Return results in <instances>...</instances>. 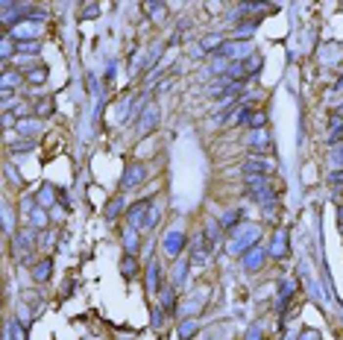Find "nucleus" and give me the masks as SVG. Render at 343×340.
Wrapping results in <instances>:
<instances>
[{"label":"nucleus","instance_id":"f257e3e1","mask_svg":"<svg viewBox=\"0 0 343 340\" xmlns=\"http://www.w3.org/2000/svg\"><path fill=\"white\" fill-rule=\"evenodd\" d=\"M258 238H261V226H255V223H241V226L232 232L226 249H229L232 255H247L252 247H258Z\"/></svg>","mask_w":343,"mask_h":340},{"label":"nucleus","instance_id":"f03ea898","mask_svg":"<svg viewBox=\"0 0 343 340\" xmlns=\"http://www.w3.org/2000/svg\"><path fill=\"white\" fill-rule=\"evenodd\" d=\"M247 194L255 197V203H264V205L276 200V191L267 188V179H264V176H250V179H247Z\"/></svg>","mask_w":343,"mask_h":340},{"label":"nucleus","instance_id":"7ed1b4c3","mask_svg":"<svg viewBox=\"0 0 343 340\" xmlns=\"http://www.w3.org/2000/svg\"><path fill=\"white\" fill-rule=\"evenodd\" d=\"M150 203H153V200H141L138 205H132V208L126 211V226H132V229H144V220H147Z\"/></svg>","mask_w":343,"mask_h":340},{"label":"nucleus","instance_id":"20e7f679","mask_svg":"<svg viewBox=\"0 0 343 340\" xmlns=\"http://www.w3.org/2000/svg\"><path fill=\"white\" fill-rule=\"evenodd\" d=\"M144 179H147V167H144V164H129V167H126V173H123V179H120V188H123V191H129V188L141 185Z\"/></svg>","mask_w":343,"mask_h":340},{"label":"nucleus","instance_id":"39448f33","mask_svg":"<svg viewBox=\"0 0 343 340\" xmlns=\"http://www.w3.org/2000/svg\"><path fill=\"white\" fill-rule=\"evenodd\" d=\"M185 247H188V241H185L182 232H170V235H164V252H167L170 258H179Z\"/></svg>","mask_w":343,"mask_h":340},{"label":"nucleus","instance_id":"423d86ee","mask_svg":"<svg viewBox=\"0 0 343 340\" xmlns=\"http://www.w3.org/2000/svg\"><path fill=\"white\" fill-rule=\"evenodd\" d=\"M38 32H41V23H35V21H23V23H18V26L12 29V38H18V41H35Z\"/></svg>","mask_w":343,"mask_h":340},{"label":"nucleus","instance_id":"0eeeda50","mask_svg":"<svg viewBox=\"0 0 343 340\" xmlns=\"http://www.w3.org/2000/svg\"><path fill=\"white\" fill-rule=\"evenodd\" d=\"M267 255H270V249H264V247H252L247 255H244V267L252 273V270H261V264L267 261Z\"/></svg>","mask_w":343,"mask_h":340},{"label":"nucleus","instance_id":"6e6552de","mask_svg":"<svg viewBox=\"0 0 343 340\" xmlns=\"http://www.w3.org/2000/svg\"><path fill=\"white\" fill-rule=\"evenodd\" d=\"M291 247H288V229H279L273 235V244H270V255L273 258H288Z\"/></svg>","mask_w":343,"mask_h":340},{"label":"nucleus","instance_id":"1a4fd4ad","mask_svg":"<svg viewBox=\"0 0 343 340\" xmlns=\"http://www.w3.org/2000/svg\"><path fill=\"white\" fill-rule=\"evenodd\" d=\"M208 249H211V241L206 238V232L197 235V241H194V247H191V261H194V264H203L206 255H208Z\"/></svg>","mask_w":343,"mask_h":340},{"label":"nucleus","instance_id":"9d476101","mask_svg":"<svg viewBox=\"0 0 343 340\" xmlns=\"http://www.w3.org/2000/svg\"><path fill=\"white\" fill-rule=\"evenodd\" d=\"M156 114H159V112H156V106L150 103V106L144 109V114H141V120H138V132H141V135H147V132H153V126H156Z\"/></svg>","mask_w":343,"mask_h":340},{"label":"nucleus","instance_id":"9b49d317","mask_svg":"<svg viewBox=\"0 0 343 340\" xmlns=\"http://www.w3.org/2000/svg\"><path fill=\"white\" fill-rule=\"evenodd\" d=\"M273 170V164L270 161H261V159H247L244 161V173H255V176H264V173H270Z\"/></svg>","mask_w":343,"mask_h":340},{"label":"nucleus","instance_id":"f8f14e48","mask_svg":"<svg viewBox=\"0 0 343 340\" xmlns=\"http://www.w3.org/2000/svg\"><path fill=\"white\" fill-rule=\"evenodd\" d=\"M56 203V188L53 185H41L38 188V197H35V205L38 208H50Z\"/></svg>","mask_w":343,"mask_h":340},{"label":"nucleus","instance_id":"ddd939ff","mask_svg":"<svg viewBox=\"0 0 343 340\" xmlns=\"http://www.w3.org/2000/svg\"><path fill=\"white\" fill-rule=\"evenodd\" d=\"M147 291L150 294H159L161 291V273H159V264L156 261H150V267H147Z\"/></svg>","mask_w":343,"mask_h":340},{"label":"nucleus","instance_id":"4468645a","mask_svg":"<svg viewBox=\"0 0 343 340\" xmlns=\"http://www.w3.org/2000/svg\"><path fill=\"white\" fill-rule=\"evenodd\" d=\"M26 76H21V73H15V70H3V76H0V88H3V94H9L15 85H21Z\"/></svg>","mask_w":343,"mask_h":340},{"label":"nucleus","instance_id":"2eb2a0df","mask_svg":"<svg viewBox=\"0 0 343 340\" xmlns=\"http://www.w3.org/2000/svg\"><path fill=\"white\" fill-rule=\"evenodd\" d=\"M185 276H188V261L176 258V264H173V276H170V285H173V288H182V285H185Z\"/></svg>","mask_w":343,"mask_h":340},{"label":"nucleus","instance_id":"dca6fc26","mask_svg":"<svg viewBox=\"0 0 343 340\" xmlns=\"http://www.w3.org/2000/svg\"><path fill=\"white\" fill-rule=\"evenodd\" d=\"M123 247H126V255L138 252V229H132V226L123 229Z\"/></svg>","mask_w":343,"mask_h":340},{"label":"nucleus","instance_id":"f3484780","mask_svg":"<svg viewBox=\"0 0 343 340\" xmlns=\"http://www.w3.org/2000/svg\"><path fill=\"white\" fill-rule=\"evenodd\" d=\"M50 273H53V261H50V258H44V261H38V264L32 267V279H35V282H47Z\"/></svg>","mask_w":343,"mask_h":340},{"label":"nucleus","instance_id":"a211bd4d","mask_svg":"<svg viewBox=\"0 0 343 340\" xmlns=\"http://www.w3.org/2000/svg\"><path fill=\"white\" fill-rule=\"evenodd\" d=\"M32 114H35L38 120H41V117H50V114H53V97H41V100L35 103Z\"/></svg>","mask_w":343,"mask_h":340},{"label":"nucleus","instance_id":"6ab92c4d","mask_svg":"<svg viewBox=\"0 0 343 340\" xmlns=\"http://www.w3.org/2000/svg\"><path fill=\"white\" fill-rule=\"evenodd\" d=\"M38 126H41V120H38V117H32V120H26V117H23V120H18V123H15L18 135H35V132H38Z\"/></svg>","mask_w":343,"mask_h":340},{"label":"nucleus","instance_id":"aec40b11","mask_svg":"<svg viewBox=\"0 0 343 340\" xmlns=\"http://www.w3.org/2000/svg\"><path fill=\"white\" fill-rule=\"evenodd\" d=\"M238 220H241V211H238V208H229V211L220 217V229H223V232H229V229L235 232V229H238V226H235Z\"/></svg>","mask_w":343,"mask_h":340},{"label":"nucleus","instance_id":"412c9836","mask_svg":"<svg viewBox=\"0 0 343 340\" xmlns=\"http://www.w3.org/2000/svg\"><path fill=\"white\" fill-rule=\"evenodd\" d=\"M294 291H297V288H294V282H285V285H282V294H279V302H276V308H279L282 314H285L288 302L294 299Z\"/></svg>","mask_w":343,"mask_h":340},{"label":"nucleus","instance_id":"4be33fe9","mask_svg":"<svg viewBox=\"0 0 343 340\" xmlns=\"http://www.w3.org/2000/svg\"><path fill=\"white\" fill-rule=\"evenodd\" d=\"M159 294H161V305H164V311H173V308H176V288H173V285H164Z\"/></svg>","mask_w":343,"mask_h":340},{"label":"nucleus","instance_id":"5701e85b","mask_svg":"<svg viewBox=\"0 0 343 340\" xmlns=\"http://www.w3.org/2000/svg\"><path fill=\"white\" fill-rule=\"evenodd\" d=\"M255 23H258V21H244V23H238V26L232 29V35H235L238 41H247V35L255 32Z\"/></svg>","mask_w":343,"mask_h":340},{"label":"nucleus","instance_id":"b1692460","mask_svg":"<svg viewBox=\"0 0 343 340\" xmlns=\"http://www.w3.org/2000/svg\"><path fill=\"white\" fill-rule=\"evenodd\" d=\"M123 214V197H114L109 205H106V220H114V217H120Z\"/></svg>","mask_w":343,"mask_h":340},{"label":"nucleus","instance_id":"393cba45","mask_svg":"<svg viewBox=\"0 0 343 340\" xmlns=\"http://www.w3.org/2000/svg\"><path fill=\"white\" fill-rule=\"evenodd\" d=\"M120 273H123L126 279H132V276L138 273V261H135V255H123V261H120Z\"/></svg>","mask_w":343,"mask_h":340},{"label":"nucleus","instance_id":"a878e982","mask_svg":"<svg viewBox=\"0 0 343 340\" xmlns=\"http://www.w3.org/2000/svg\"><path fill=\"white\" fill-rule=\"evenodd\" d=\"M223 44H226L223 35H206V38H203V50H211V53H220Z\"/></svg>","mask_w":343,"mask_h":340},{"label":"nucleus","instance_id":"bb28decb","mask_svg":"<svg viewBox=\"0 0 343 340\" xmlns=\"http://www.w3.org/2000/svg\"><path fill=\"white\" fill-rule=\"evenodd\" d=\"M197 329H200V326H197L194 320H182V323H179V338H182V340H191L194 335H197Z\"/></svg>","mask_w":343,"mask_h":340},{"label":"nucleus","instance_id":"cd10ccee","mask_svg":"<svg viewBox=\"0 0 343 340\" xmlns=\"http://www.w3.org/2000/svg\"><path fill=\"white\" fill-rule=\"evenodd\" d=\"M250 144H252V147H267V144H270V132H267V129H255V132L250 135Z\"/></svg>","mask_w":343,"mask_h":340},{"label":"nucleus","instance_id":"c85d7f7f","mask_svg":"<svg viewBox=\"0 0 343 340\" xmlns=\"http://www.w3.org/2000/svg\"><path fill=\"white\" fill-rule=\"evenodd\" d=\"M159 214H161V211H159V203L153 200V203H150V211H147V220H144V229H153V226L159 223Z\"/></svg>","mask_w":343,"mask_h":340},{"label":"nucleus","instance_id":"c756f323","mask_svg":"<svg viewBox=\"0 0 343 340\" xmlns=\"http://www.w3.org/2000/svg\"><path fill=\"white\" fill-rule=\"evenodd\" d=\"M144 9H147V12H153V15H150L153 21H161V18H164V12H167V6H164V3H144Z\"/></svg>","mask_w":343,"mask_h":340},{"label":"nucleus","instance_id":"7c9ffc66","mask_svg":"<svg viewBox=\"0 0 343 340\" xmlns=\"http://www.w3.org/2000/svg\"><path fill=\"white\" fill-rule=\"evenodd\" d=\"M38 53V41H18V56H32Z\"/></svg>","mask_w":343,"mask_h":340},{"label":"nucleus","instance_id":"2f4dec72","mask_svg":"<svg viewBox=\"0 0 343 340\" xmlns=\"http://www.w3.org/2000/svg\"><path fill=\"white\" fill-rule=\"evenodd\" d=\"M32 226L44 229L47 226V208H32Z\"/></svg>","mask_w":343,"mask_h":340},{"label":"nucleus","instance_id":"473e14b6","mask_svg":"<svg viewBox=\"0 0 343 340\" xmlns=\"http://www.w3.org/2000/svg\"><path fill=\"white\" fill-rule=\"evenodd\" d=\"M26 82H47V68H32L26 73Z\"/></svg>","mask_w":343,"mask_h":340},{"label":"nucleus","instance_id":"72a5a7b5","mask_svg":"<svg viewBox=\"0 0 343 340\" xmlns=\"http://www.w3.org/2000/svg\"><path fill=\"white\" fill-rule=\"evenodd\" d=\"M9 56H12V35H6V38H3V44H0V59H3V62H9Z\"/></svg>","mask_w":343,"mask_h":340},{"label":"nucleus","instance_id":"f704fd0d","mask_svg":"<svg viewBox=\"0 0 343 340\" xmlns=\"http://www.w3.org/2000/svg\"><path fill=\"white\" fill-rule=\"evenodd\" d=\"M264 123H267V112H252V117H250V126H252V129H255V126L261 129Z\"/></svg>","mask_w":343,"mask_h":340},{"label":"nucleus","instance_id":"c9c22d12","mask_svg":"<svg viewBox=\"0 0 343 340\" xmlns=\"http://www.w3.org/2000/svg\"><path fill=\"white\" fill-rule=\"evenodd\" d=\"M203 302H206V291H197V294H194V299H191V302H188L185 308H188V311H197V308H200Z\"/></svg>","mask_w":343,"mask_h":340},{"label":"nucleus","instance_id":"e433bc0d","mask_svg":"<svg viewBox=\"0 0 343 340\" xmlns=\"http://www.w3.org/2000/svg\"><path fill=\"white\" fill-rule=\"evenodd\" d=\"M97 12H100V6L97 3H88V6H82V21H88V18H97Z\"/></svg>","mask_w":343,"mask_h":340},{"label":"nucleus","instance_id":"4c0bfd02","mask_svg":"<svg viewBox=\"0 0 343 340\" xmlns=\"http://www.w3.org/2000/svg\"><path fill=\"white\" fill-rule=\"evenodd\" d=\"M29 244H32V235H29V232H23V235H18V238H15L18 252H21V247H29Z\"/></svg>","mask_w":343,"mask_h":340},{"label":"nucleus","instance_id":"58836bf2","mask_svg":"<svg viewBox=\"0 0 343 340\" xmlns=\"http://www.w3.org/2000/svg\"><path fill=\"white\" fill-rule=\"evenodd\" d=\"M32 147H35V141H23V144H15L12 153H26V150H32Z\"/></svg>","mask_w":343,"mask_h":340},{"label":"nucleus","instance_id":"ea45409f","mask_svg":"<svg viewBox=\"0 0 343 340\" xmlns=\"http://www.w3.org/2000/svg\"><path fill=\"white\" fill-rule=\"evenodd\" d=\"M164 323V311H159V308H153V329H159Z\"/></svg>","mask_w":343,"mask_h":340},{"label":"nucleus","instance_id":"a19ab883","mask_svg":"<svg viewBox=\"0 0 343 340\" xmlns=\"http://www.w3.org/2000/svg\"><path fill=\"white\" fill-rule=\"evenodd\" d=\"M247 340H264L261 338V329H258V326H250V329H247Z\"/></svg>","mask_w":343,"mask_h":340},{"label":"nucleus","instance_id":"79ce46f5","mask_svg":"<svg viewBox=\"0 0 343 340\" xmlns=\"http://www.w3.org/2000/svg\"><path fill=\"white\" fill-rule=\"evenodd\" d=\"M299 340H320V332H314V329H305V332L299 335Z\"/></svg>","mask_w":343,"mask_h":340},{"label":"nucleus","instance_id":"37998d69","mask_svg":"<svg viewBox=\"0 0 343 340\" xmlns=\"http://www.w3.org/2000/svg\"><path fill=\"white\" fill-rule=\"evenodd\" d=\"M329 182H332V185H343V167H341V170H335V173L329 176Z\"/></svg>","mask_w":343,"mask_h":340},{"label":"nucleus","instance_id":"c03bdc74","mask_svg":"<svg viewBox=\"0 0 343 340\" xmlns=\"http://www.w3.org/2000/svg\"><path fill=\"white\" fill-rule=\"evenodd\" d=\"M12 326H15V323H12ZM15 335H18V340H26V335H23V329H21V326H15Z\"/></svg>","mask_w":343,"mask_h":340},{"label":"nucleus","instance_id":"a18cd8bd","mask_svg":"<svg viewBox=\"0 0 343 340\" xmlns=\"http://www.w3.org/2000/svg\"><path fill=\"white\" fill-rule=\"evenodd\" d=\"M335 159H338V161H343V147L338 150V153H335Z\"/></svg>","mask_w":343,"mask_h":340},{"label":"nucleus","instance_id":"49530a36","mask_svg":"<svg viewBox=\"0 0 343 340\" xmlns=\"http://www.w3.org/2000/svg\"><path fill=\"white\" fill-rule=\"evenodd\" d=\"M335 88H338V91H343V76H341V82H338V85H335Z\"/></svg>","mask_w":343,"mask_h":340},{"label":"nucleus","instance_id":"de8ad7c7","mask_svg":"<svg viewBox=\"0 0 343 340\" xmlns=\"http://www.w3.org/2000/svg\"><path fill=\"white\" fill-rule=\"evenodd\" d=\"M338 220H341V223H343V208H341V211H338Z\"/></svg>","mask_w":343,"mask_h":340}]
</instances>
